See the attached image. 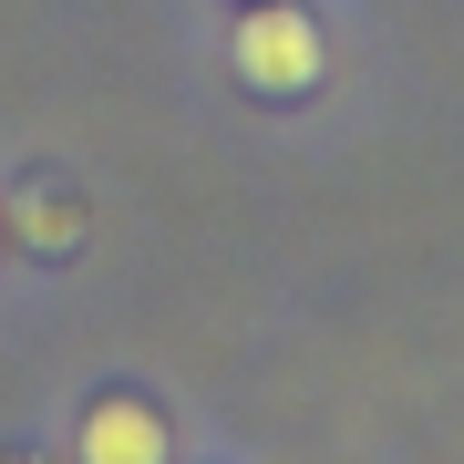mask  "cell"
Instances as JSON below:
<instances>
[{"label": "cell", "instance_id": "obj_1", "mask_svg": "<svg viewBox=\"0 0 464 464\" xmlns=\"http://www.w3.org/2000/svg\"><path fill=\"white\" fill-rule=\"evenodd\" d=\"M320 63H331V42H320V21L289 11V0H258V11L237 21V83H258V93H310Z\"/></svg>", "mask_w": 464, "mask_h": 464}, {"label": "cell", "instance_id": "obj_2", "mask_svg": "<svg viewBox=\"0 0 464 464\" xmlns=\"http://www.w3.org/2000/svg\"><path fill=\"white\" fill-rule=\"evenodd\" d=\"M166 454H176V433L145 392H103L72 433V464H166Z\"/></svg>", "mask_w": 464, "mask_h": 464}, {"label": "cell", "instance_id": "obj_3", "mask_svg": "<svg viewBox=\"0 0 464 464\" xmlns=\"http://www.w3.org/2000/svg\"><path fill=\"white\" fill-rule=\"evenodd\" d=\"M21 227H32V248H72V237H83V207L32 186V197H21Z\"/></svg>", "mask_w": 464, "mask_h": 464}]
</instances>
